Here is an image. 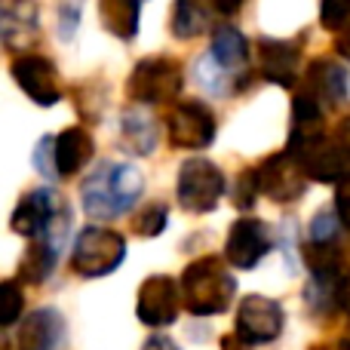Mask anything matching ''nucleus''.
Wrapping results in <instances>:
<instances>
[{
  "instance_id": "1",
  "label": "nucleus",
  "mask_w": 350,
  "mask_h": 350,
  "mask_svg": "<svg viewBox=\"0 0 350 350\" xmlns=\"http://www.w3.org/2000/svg\"><path fill=\"white\" fill-rule=\"evenodd\" d=\"M142 191H145V175L135 166L102 160L80 185V203L90 218L111 221V218L126 215L139 203Z\"/></svg>"
},
{
  "instance_id": "2",
  "label": "nucleus",
  "mask_w": 350,
  "mask_h": 350,
  "mask_svg": "<svg viewBox=\"0 0 350 350\" xmlns=\"http://www.w3.org/2000/svg\"><path fill=\"white\" fill-rule=\"evenodd\" d=\"M181 301L193 317H215L230 308L237 295V280L221 255H203L181 273Z\"/></svg>"
},
{
  "instance_id": "3",
  "label": "nucleus",
  "mask_w": 350,
  "mask_h": 350,
  "mask_svg": "<svg viewBox=\"0 0 350 350\" xmlns=\"http://www.w3.org/2000/svg\"><path fill=\"white\" fill-rule=\"evenodd\" d=\"M123 258H126V240H123V234L90 224L74 240L71 271L86 280L108 277V273H114L123 265Z\"/></svg>"
},
{
  "instance_id": "4",
  "label": "nucleus",
  "mask_w": 350,
  "mask_h": 350,
  "mask_svg": "<svg viewBox=\"0 0 350 350\" xmlns=\"http://www.w3.org/2000/svg\"><path fill=\"white\" fill-rule=\"evenodd\" d=\"M181 83H185V74H181L178 59L148 55L133 68V74L126 80V92L135 105L151 108V105L175 102V96L181 92Z\"/></svg>"
},
{
  "instance_id": "5",
  "label": "nucleus",
  "mask_w": 350,
  "mask_h": 350,
  "mask_svg": "<svg viewBox=\"0 0 350 350\" xmlns=\"http://www.w3.org/2000/svg\"><path fill=\"white\" fill-rule=\"evenodd\" d=\"M286 151L298 160L310 181H335L350 172V157L338 145L332 133H314V135H289V148Z\"/></svg>"
},
{
  "instance_id": "6",
  "label": "nucleus",
  "mask_w": 350,
  "mask_h": 350,
  "mask_svg": "<svg viewBox=\"0 0 350 350\" xmlns=\"http://www.w3.org/2000/svg\"><path fill=\"white\" fill-rule=\"evenodd\" d=\"M221 193H224V172L212 160L191 157L181 163L175 200H178V206L185 212H197V215L212 212L221 203Z\"/></svg>"
},
{
  "instance_id": "7",
  "label": "nucleus",
  "mask_w": 350,
  "mask_h": 350,
  "mask_svg": "<svg viewBox=\"0 0 350 350\" xmlns=\"http://www.w3.org/2000/svg\"><path fill=\"white\" fill-rule=\"evenodd\" d=\"M215 114L203 102H175L166 114V139L181 151H203L215 142Z\"/></svg>"
},
{
  "instance_id": "8",
  "label": "nucleus",
  "mask_w": 350,
  "mask_h": 350,
  "mask_svg": "<svg viewBox=\"0 0 350 350\" xmlns=\"http://www.w3.org/2000/svg\"><path fill=\"white\" fill-rule=\"evenodd\" d=\"M286 326V314L283 304L273 301L265 295H246L237 310V335L246 345L258 347V345H271L283 335Z\"/></svg>"
},
{
  "instance_id": "9",
  "label": "nucleus",
  "mask_w": 350,
  "mask_h": 350,
  "mask_svg": "<svg viewBox=\"0 0 350 350\" xmlns=\"http://www.w3.org/2000/svg\"><path fill=\"white\" fill-rule=\"evenodd\" d=\"M12 80H16L18 90L34 105H40V108L59 105V98H62L59 71H55V62L46 59V55L22 53L12 62Z\"/></svg>"
},
{
  "instance_id": "10",
  "label": "nucleus",
  "mask_w": 350,
  "mask_h": 350,
  "mask_svg": "<svg viewBox=\"0 0 350 350\" xmlns=\"http://www.w3.org/2000/svg\"><path fill=\"white\" fill-rule=\"evenodd\" d=\"M65 209L59 206V197L49 187H37V191H28L22 200H18L16 212L10 218V228L16 230L18 237H28V240H40L46 237L55 224L62 221Z\"/></svg>"
},
{
  "instance_id": "11",
  "label": "nucleus",
  "mask_w": 350,
  "mask_h": 350,
  "mask_svg": "<svg viewBox=\"0 0 350 350\" xmlns=\"http://www.w3.org/2000/svg\"><path fill=\"white\" fill-rule=\"evenodd\" d=\"M258 170V185H261V193L273 203H295V200L304 197L308 191V175L298 166V160L292 157L289 151H280L273 157H267Z\"/></svg>"
},
{
  "instance_id": "12",
  "label": "nucleus",
  "mask_w": 350,
  "mask_h": 350,
  "mask_svg": "<svg viewBox=\"0 0 350 350\" xmlns=\"http://www.w3.org/2000/svg\"><path fill=\"white\" fill-rule=\"evenodd\" d=\"M181 283H175L172 277L166 273H154L142 283L139 289V301H135V314L145 326L151 329H163L175 323L178 317V308H181Z\"/></svg>"
},
{
  "instance_id": "13",
  "label": "nucleus",
  "mask_w": 350,
  "mask_h": 350,
  "mask_svg": "<svg viewBox=\"0 0 350 350\" xmlns=\"http://www.w3.org/2000/svg\"><path fill=\"white\" fill-rule=\"evenodd\" d=\"M271 246L273 240L265 221H258V218H237L228 230V240H224V261L230 267H240V271H252L271 252Z\"/></svg>"
},
{
  "instance_id": "14",
  "label": "nucleus",
  "mask_w": 350,
  "mask_h": 350,
  "mask_svg": "<svg viewBox=\"0 0 350 350\" xmlns=\"http://www.w3.org/2000/svg\"><path fill=\"white\" fill-rule=\"evenodd\" d=\"M298 62H301V46L295 40H277V37L258 40V71L271 83L292 90L298 80Z\"/></svg>"
},
{
  "instance_id": "15",
  "label": "nucleus",
  "mask_w": 350,
  "mask_h": 350,
  "mask_svg": "<svg viewBox=\"0 0 350 350\" xmlns=\"http://www.w3.org/2000/svg\"><path fill=\"white\" fill-rule=\"evenodd\" d=\"M68 228V212L62 215V221L49 230L46 237L40 240H31V246L25 249L22 255V265H18V280L28 286H40L53 277L55 271V261H59V246H62V237H65Z\"/></svg>"
},
{
  "instance_id": "16",
  "label": "nucleus",
  "mask_w": 350,
  "mask_h": 350,
  "mask_svg": "<svg viewBox=\"0 0 350 350\" xmlns=\"http://www.w3.org/2000/svg\"><path fill=\"white\" fill-rule=\"evenodd\" d=\"M0 31H3V46L10 53H18V49L28 53L40 37V12L34 0H3Z\"/></svg>"
},
{
  "instance_id": "17",
  "label": "nucleus",
  "mask_w": 350,
  "mask_h": 350,
  "mask_svg": "<svg viewBox=\"0 0 350 350\" xmlns=\"http://www.w3.org/2000/svg\"><path fill=\"white\" fill-rule=\"evenodd\" d=\"M347 71L332 59H314L304 71L301 92L323 105V108H335L347 98Z\"/></svg>"
},
{
  "instance_id": "18",
  "label": "nucleus",
  "mask_w": 350,
  "mask_h": 350,
  "mask_svg": "<svg viewBox=\"0 0 350 350\" xmlns=\"http://www.w3.org/2000/svg\"><path fill=\"white\" fill-rule=\"evenodd\" d=\"M62 338H65V317L55 308L34 310L18 326V345H22V350H59Z\"/></svg>"
},
{
  "instance_id": "19",
  "label": "nucleus",
  "mask_w": 350,
  "mask_h": 350,
  "mask_svg": "<svg viewBox=\"0 0 350 350\" xmlns=\"http://www.w3.org/2000/svg\"><path fill=\"white\" fill-rule=\"evenodd\" d=\"M206 55H209L218 68H224V71L249 77V40L234 25H218V28L212 31V43H209V53Z\"/></svg>"
},
{
  "instance_id": "20",
  "label": "nucleus",
  "mask_w": 350,
  "mask_h": 350,
  "mask_svg": "<svg viewBox=\"0 0 350 350\" xmlns=\"http://www.w3.org/2000/svg\"><path fill=\"white\" fill-rule=\"evenodd\" d=\"M92 135L83 126H68L55 135V166H59V178L77 175L92 160Z\"/></svg>"
},
{
  "instance_id": "21",
  "label": "nucleus",
  "mask_w": 350,
  "mask_h": 350,
  "mask_svg": "<svg viewBox=\"0 0 350 350\" xmlns=\"http://www.w3.org/2000/svg\"><path fill=\"white\" fill-rule=\"evenodd\" d=\"M157 139H160L157 123H154V117L148 114L145 105H135V108L123 111L120 142L129 154H135V157H148V154H154V148H157Z\"/></svg>"
},
{
  "instance_id": "22",
  "label": "nucleus",
  "mask_w": 350,
  "mask_h": 350,
  "mask_svg": "<svg viewBox=\"0 0 350 350\" xmlns=\"http://www.w3.org/2000/svg\"><path fill=\"white\" fill-rule=\"evenodd\" d=\"M98 22L117 40H133L142 22V0H98Z\"/></svg>"
},
{
  "instance_id": "23",
  "label": "nucleus",
  "mask_w": 350,
  "mask_h": 350,
  "mask_svg": "<svg viewBox=\"0 0 350 350\" xmlns=\"http://www.w3.org/2000/svg\"><path fill=\"white\" fill-rule=\"evenodd\" d=\"M209 16H212L209 0H175L170 28L178 40H191V37L203 34L209 28Z\"/></svg>"
},
{
  "instance_id": "24",
  "label": "nucleus",
  "mask_w": 350,
  "mask_h": 350,
  "mask_svg": "<svg viewBox=\"0 0 350 350\" xmlns=\"http://www.w3.org/2000/svg\"><path fill=\"white\" fill-rule=\"evenodd\" d=\"M197 80H200V86H203L206 92H212V96H237V92H243L249 86V77H240V74L224 71V68H218L209 55L200 59Z\"/></svg>"
},
{
  "instance_id": "25",
  "label": "nucleus",
  "mask_w": 350,
  "mask_h": 350,
  "mask_svg": "<svg viewBox=\"0 0 350 350\" xmlns=\"http://www.w3.org/2000/svg\"><path fill=\"white\" fill-rule=\"evenodd\" d=\"M304 265L317 280H338L341 277V249L338 243H317L308 240L301 249Z\"/></svg>"
},
{
  "instance_id": "26",
  "label": "nucleus",
  "mask_w": 350,
  "mask_h": 350,
  "mask_svg": "<svg viewBox=\"0 0 350 350\" xmlns=\"http://www.w3.org/2000/svg\"><path fill=\"white\" fill-rule=\"evenodd\" d=\"M166 221H170V209L163 203H148L142 212H135L133 230L139 237H157L166 230Z\"/></svg>"
},
{
  "instance_id": "27",
  "label": "nucleus",
  "mask_w": 350,
  "mask_h": 350,
  "mask_svg": "<svg viewBox=\"0 0 350 350\" xmlns=\"http://www.w3.org/2000/svg\"><path fill=\"white\" fill-rule=\"evenodd\" d=\"M22 304H25L22 289H18L12 280H6V283L0 286V326L3 329L16 326L18 317H22Z\"/></svg>"
},
{
  "instance_id": "28",
  "label": "nucleus",
  "mask_w": 350,
  "mask_h": 350,
  "mask_svg": "<svg viewBox=\"0 0 350 350\" xmlns=\"http://www.w3.org/2000/svg\"><path fill=\"white\" fill-rule=\"evenodd\" d=\"M350 22V0H320V25L338 34Z\"/></svg>"
},
{
  "instance_id": "29",
  "label": "nucleus",
  "mask_w": 350,
  "mask_h": 350,
  "mask_svg": "<svg viewBox=\"0 0 350 350\" xmlns=\"http://www.w3.org/2000/svg\"><path fill=\"white\" fill-rule=\"evenodd\" d=\"M345 228L338 218V212H317L314 224H310V240L317 243H335L338 240V230Z\"/></svg>"
},
{
  "instance_id": "30",
  "label": "nucleus",
  "mask_w": 350,
  "mask_h": 350,
  "mask_svg": "<svg viewBox=\"0 0 350 350\" xmlns=\"http://www.w3.org/2000/svg\"><path fill=\"white\" fill-rule=\"evenodd\" d=\"M34 166L43 178H59V166H55V135H43L34 148Z\"/></svg>"
},
{
  "instance_id": "31",
  "label": "nucleus",
  "mask_w": 350,
  "mask_h": 350,
  "mask_svg": "<svg viewBox=\"0 0 350 350\" xmlns=\"http://www.w3.org/2000/svg\"><path fill=\"white\" fill-rule=\"evenodd\" d=\"M261 193L258 185V170H243L240 178H237V191H234V203L237 209H249L255 203V197Z\"/></svg>"
},
{
  "instance_id": "32",
  "label": "nucleus",
  "mask_w": 350,
  "mask_h": 350,
  "mask_svg": "<svg viewBox=\"0 0 350 350\" xmlns=\"http://www.w3.org/2000/svg\"><path fill=\"white\" fill-rule=\"evenodd\" d=\"M80 25V0H65L59 10V34L62 40H71Z\"/></svg>"
},
{
  "instance_id": "33",
  "label": "nucleus",
  "mask_w": 350,
  "mask_h": 350,
  "mask_svg": "<svg viewBox=\"0 0 350 350\" xmlns=\"http://www.w3.org/2000/svg\"><path fill=\"white\" fill-rule=\"evenodd\" d=\"M335 212H338L341 224L350 230V172L335 185Z\"/></svg>"
},
{
  "instance_id": "34",
  "label": "nucleus",
  "mask_w": 350,
  "mask_h": 350,
  "mask_svg": "<svg viewBox=\"0 0 350 350\" xmlns=\"http://www.w3.org/2000/svg\"><path fill=\"white\" fill-rule=\"evenodd\" d=\"M335 308L350 317V273H341L335 283Z\"/></svg>"
},
{
  "instance_id": "35",
  "label": "nucleus",
  "mask_w": 350,
  "mask_h": 350,
  "mask_svg": "<svg viewBox=\"0 0 350 350\" xmlns=\"http://www.w3.org/2000/svg\"><path fill=\"white\" fill-rule=\"evenodd\" d=\"M209 3H212V10L221 12V16H237L246 0H209Z\"/></svg>"
},
{
  "instance_id": "36",
  "label": "nucleus",
  "mask_w": 350,
  "mask_h": 350,
  "mask_svg": "<svg viewBox=\"0 0 350 350\" xmlns=\"http://www.w3.org/2000/svg\"><path fill=\"white\" fill-rule=\"evenodd\" d=\"M335 49H338V55L345 62H350V22L345 25V28L338 31V37H335Z\"/></svg>"
},
{
  "instance_id": "37",
  "label": "nucleus",
  "mask_w": 350,
  "mask_h": 350,
  "mask_svg": "<svg viewBox=\"0 0 350 350\" xmlns=\"http://www.w3.org/2000/svg\"><path fill=\"white\" fill-rule=\"evenodd\" d=\"M332 135L338 139V145L347 151V157H350V117H345V120H338V126L332 129Z\"/></svg>"
},
{
  "instance_id": "38",
  "label": "nucleus",
  "mask_w": 350,
  "mask_h": 350,
  "mask_svg": "<svg viewBox=\"0 0 350 350\" xmlns=\"http://www.w3.org/2000/svg\"><path fill=\"white\" fill-rule=\"evenodd\" d=\"M142 350H181V347L172 338H166V335H154V338H148L142 345Z\"/></svg>"
},
{
  "instance_id": "39",
  "label": "nucleus",
  "mask_w": 350,
  "mask_h": 350,
  "mask_svg": "<svg viewBox=\"0 0 350 350\" xmlns=\"http://www.w3.org/2000/svg\"><path fill=\"white\" fill-rule=\"evenodd\" d=\"M249 347H252V345H246V341H243L240 338V335H224V338H221V350H249Z\"/></svg>"
},
{
  "instance_id": "40",
  "label": "nucleus",
  "mask_w": 350,
  "mask_h": 350,
  "mask_svg": "<svg viewBox=\"0 0 350 350\" xmlns=\"http://www.w3.org/2000/svg\"><path fill=\"white\" fill-rule=\"evenodd\" d=\"M341 347L350 350V335H345V338H341Z\"/></svg>"
},
{
  "instance_id": "41",
  "label": "nucleus",
  "mask_w": 350,
  "mask_h": 350,
  "mask_svg": "<svg viewBox=\"0 0 350 350\" xmlns=\"http://www.w3.org/2000/svg\"><path fill=\"white\" fill-rule=\"evenodd\" d=\"M310 350H329V347H310Z\"/></svg>"
}]
</instances>
